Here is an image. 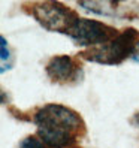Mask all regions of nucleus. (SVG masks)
<instances>
[{"label": "nucleus", "instance_id": "obj_4", "mask_svg": "<svg viewBox=\"0 0 139 148\" xmlns=\"http://www.w3.org/2000/svg\"><path fill=\"white\" fill-rule=\"evenodd\" d=\"M118 33H120L118 30L103 23L78 18L76 23L73 24V27L69 30L67 36L76 45L85 47L88 49L90 47L94 48V47H100V45H105V43L111 42Z\"/></svg>", "mask_w": 139, "mask_h": 148}, {"label": "nucleus", "instance_id": "obj_3", "mask_svg": "<svg viewBox=\"0 0 139 148\" xmlns=\"http://www.w3.org/2000/svg\"><path fill=\"white\" fill-rule=\"evenodd\" d=\"M31 15L38 23L51 32L67 34L79 16L71 8L58 2H40L31 5Z\"/></svg>", "mask_w": 139, "mask_h": 148}, {"label": "nucleus", "instance_id": "obj_5", "mask_svg": "<svg viewBox=\"0 0 139 148\" xmlns=\"http://www.w3.org/2000/svg\"><path fill=\"white\" fill-rule=\"evenodd\" d=\"M45 71L51 81L57 84H67L79 79L81 66L69 56H57L47 63Z\"/></svg>", "mask_w": 139, "mask_h": 148}, {"label": "nucleus", "instance_id": "obj_9", "mask_svg": "<svg viewBox=\"0 0 139 148\" xmlns=\"http://www.w3.org/2000/svg\"><path fill=\"white\" fill-rule=\"evenodd\" d=\"M133 124H135V126H138V127H139V114H138V115H136V117H133Z\"/></svg>", "mask_w": 139, "mask_h": 148}, {"label": "nucleus", "instance_id": "obj_7", "mask_svg": "<svg viewBox=\"0 0 139 148\" xmlns=\"http://www.w3.org/2000/svg\"><path fill=\"white\" fill-rule=\"evenodd\" d=\"M18 148H49L42 142L39 136H27L20 142Z\"/></svg>", "mask_w": 139, "mask_h": 148}, {"label": "nucleus", "instance_id": "obj_10", "mask_svg": "<svg viewBox=\"0 0 139 148\" xmlns=\"http://www.w3.org/2000/svg\"><path fill=\"white\" fill-rule=\"evenodd\" d=\"M72 148H79V147H72Z\"/></svg>", "mask_w": 139, "mask_h": 148}, {"label": "nucleus", "instance_id": "obj_8", "mask_svg": "<svg viewBox=\"0 0 139 148\" xmlns=\"http://www.w3.org/2000/svg\"><path fill=\"white\" fill-rule=\"evenodd\" d=\"M0 40H2V72H6V60H9L11 53H9V48H8V45H6L5 38L2 36Z\"/></svg>", "mask_w": 139, "mask_h": 148}, {"label": "nucleus", "instance_id": "obj_1", "mask_svg": "<svg viewBox=\"0 0 139 148\" xmlns=\"http://www.w3.org/2000/svg\"><path fill=\"white\" fill-rule=\"evenodd\" d=\"M38 136L49 148H66L76 144L85 133V124L76 111L64 105L40 106L33 115Z\"/></svg>", "mask_w": 139, "mask_h": 148}, {"label": "nucleus", "instance_id": "obj_2", "mask_svg": "<svg viewBox=\"0 0 139 148\" xmlns=\"http://www.w3.org/2000/svg\"><path fill=\"white\" fill-rule=\"evenodd\" d=\"M79 57L100 64H120L126 58L139 60V32L126 29L105 45L84 49Z\"/></svg>", "mask_w": 139, "mask_h": 148}, {"label": "nucleus", "instance_id": "obj_6", "mask_svg": "<svg viewBox=\"0 0 139 148\" xmlns=\"http://www.w3.org/2000/svg\"><path fill=\"white\" fill-rule=\"evenodd\" d=\"M81 8H85L88 12L99 14V15H114L115 14V3L108 2V0H100V2H79Z\"/></svg>", "mask_w": 139, "mask_h": 148}]
</instances>
